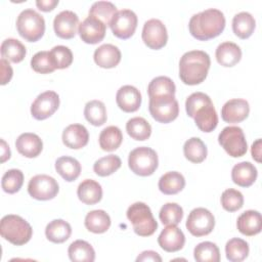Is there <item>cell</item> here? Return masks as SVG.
Wrapping results in <instances>:
<instances>
[{
    "mask_svg": "<svg viewBox=\"0 0 262 262\" xmlns=\"http://www.w3.org/2000/svg\"><path fill=\"white\" fill-rule=\"evenodd\" d=\"M26 47L17 39L8 38L5 39L1 44V55L2 58L10 60L14 63L20 62L26 56Z\"/></svg>",
    "mask_w": 262,
    "mask_h": 262,
    "instance_id": "cell-33",
    "label": "cell"
},
{
    "mask_svg": "<svg viewBox=\"0 0 262 262\" xmlns=\"http://www.w3.org/2000/svg\"><path fill=\"white\" fill-rule=\"evenodd\" d=\"M136 261H152V262H161V256L155 251H144L137 258Z\"/></svg>",
    "mask_w": 262,
    "mask_h": 262,
    "instance_id": "cell-50",
    "label": "cell"
},
{
    "mask_svg": "<svg viewBox=\"0 0 262 262\" xmlns=\"http://www.w3.org/2000/svg\"><path fill=\"white\" fill-rule=\"evenodd\" d=\"M1 236L14 246L27 244L33 234V229L28 221L18 215H6L0 222Z\"/></svg>",
    "mask_w": 262,
    "mask_h": 262,
    "instance_id": "cell-3",
    "label": "cell"
},
{
    "mask_svg": "<svg viewBox=\"0 0 262 262\" xmlns=\"http://www.w3.org/2000/svg\"><path fill=\"white\" fill-rule=\"evenodd\" d=\"M58 4V0H37L36 5L42 11H50Z\"/></svg>",
    "mask_w": 262,
    "mask_h": 262,
    "instance_id": "cell-51",
    "label": "cell"
},
{
    "mask_svg": "<svg viewBox=\"0 0 262 262\" xmlns=\"http://www.w3.org/2000/svg\"><path fill=\"white\" fill-rule=\"evenodd\" d=\"M121 159L118 156L108 155L98 159L93 165V170L98 176L105 177L115 173L121 167Z\"/></svg>",
    "mask_w": 262,
    "mask_h": 262,
    "instance_id": "cell-42",
    "label": "cell"
},
{
    "mask_svg": "<svg viewBox=\"0 0 262 262\" xmlns=\"http://www.w3.org/2000/svg\"><path fill=\"white\" fill-rule=\"evenodd\" d=\"M126 131L135 140H146L151 134L150 124L142 117H134L128 120L126 124Z\"/></svg>",
    "mask_w": 262,
    "mask_h": 262,
    "instance_id": "cell-35",
    "label": "cell"
},
{
    "mask_svg": "<svg viewBox=\"0 0 262 262\" xmlns=\"http://www.w3.org/2000/svg\"><path fill=\"white\" fill-rule=\"evenodd\" d=\"M218 142L232 158L243 157L248 149L244 131L237 126H227L218 135Z\"/></svg>",
    "mask_w": 262,
    "mask_h": 262,
    "instance_id": "cell-8",
    "label": "cell"
},
{
    "mask_svg": "<svg viewBox=\"0 0 262 262\" xmlns=\"http://www.w3.org/2000/svg\"><path fill=\"white\" fill-rule=\"evenodd\" d=\"M251 154H252V157L255 161L261 162V159H260V157H261V139H257L252 144Z\"/></svg>",
    "mask_w": 262,
    "mask_h": 262,
    "instance_id": "cell-52",
    "label": "cell"
},
{
    "mask_svg": "<svg viewBox=\"0 0 262 262\" xmlns=\"http://www.w3.org/2000/svg\"><path fill=\"white\" fill-rule=\"evenodd\" d=\"M15 146L20 155L27 158H36L42 151L43 142L37 134L27 132L17 137Z\"/></svg>",
    "mask_w": 262,
    "mask_h": 262,
    "instance_id": "cell-21",
    "label": "cell"
},
{
    "mask_svg": "<svg viewBox=\"0 0 262 262\" xmlns=\"http://www.w3.org/2000/svg\"><path fill=\"white\" fill-rule=\"evenodd\" d=\"M59 186L57 181L45 174H39L32 177L28 184L29 194L38 201L52 200L58 193Z\"/></svg>",
    "mask_w": 262,
    "mask_h": 262,
    "instance_id": "cell-9",
    "label": "cell"
},
{
    "mask_svg": "<svg viewBox=\"0 0 262 262\" xmlns=\"http://www.w3.org/2000/svg\"><path fill=\"white\" fill-rule=\"evenodd\" d=\"M16 28L18 34L25 40L29 42H36L44 35L45 19L34 9L28 8L18 14Z\"/></svg>",
    "mask_w": 262,
    "mask_h": 262,
    "instance_id": "cell-5",
    "label": "cell"
},
{
    "mask_svg": "<svg viewBox=\"0 0 262 262\" xmlns=\"http://www.w3.org/2000/svg\"><path fill=\"white\" fill-rule=\"evenodd\" d=\"M192 119L196 127L203 132H212L218 124V116L213 102L206 103L200 106L193 114Z\"/></svg>",
    "mask_w": 262,
    "mask_h": 262,
    "instance_id": "cell-19",
    "label": "cell"
},
{
    "mask_svg": "<svg viewBox=\"0 0 262 262\" xmlns=\"http://www.w3.org/2000/svg\"><path fill=\"white\" fill-rule=\"evenodd\" d=\"M84 224L93 233H103L111 226V217L103 210H93L87 213Z\"/></svg>",
    "mask_w": 262,
    "mask_h": 262,
    "instance_id": "cell-30",
    "label": "cell"
},
{
    "mask_svg": "<svg viewBox=\"0 0 262 262\" xmlns=\"http://www.w3.org/2000/svg\"><path fill=\"white\" fill-rule=\"evenodd\" d=\"M62 142L66 146L79 149L84 147L89 140V133L81 124H71L62 132Z\"/></svg>",
    "mask_w": 262,
    "mask_h": 262,
    "instance_id": "cell-20",
    "label": "cell"
},
{
    "mask_svg": "<svg viewBox=\"0 0 262 262\" xmlns=\"http://www.w3.org/2000/svg\"><path fill=\"white\" fill-rule=\"evenodd\" d=\"M192 37L201 41H207L219 36L225 28V17L221 10L208 8L193 14L188 24Z\"/></svg>",
    "mask_w": 262,
    "mask_h": 262,
    "instance_id": "cell-1",
    "label": "cell"
},
{
    "mask_svg": "<svg viewBox=\"0 0 262 262\" xmlns=\"http://www.w3.org/2000/svg\"><path fill=\"white\" fill-rule=\"evenodd\" d=\"M56 172L68 182L76 180L81 173V164L72 157L63 156L55 161Z\"/></svg>",
    "mask_w": 262,
    "mask_h": 262,
    "instance_id": "cell-29",
    "label": "cell"
},
{
    "mask_svg": "<svg viewBox=\"0 0 262 262\" xmlns=\"http://www.w3.org/2000/svg\"><path fill=\"white\" fill-rule=\"evenodd\" d=\"M123 141V134L117 126H108L99 134V145L105 151L116 150Z\"/></svg>",
    "mask_w": 262,
    "mask_h": 262,
    "instance_id": "cell-37",
    "label": "cell"
},
{
    "mask_svg": "<svg viewBox=\"0 0 262 262\" xmlns=\"http://www.w3.org/2000/svg\"><path fill=\"white\" fill-rule=\"evenodd\" d=\"M93 58L95 63L100 68L112 69L119 64L121 60V51L113 44H102L95 49Z\"/></svg>",
    "mask_w": 262,
    "mask_h": 262,
    "instance_id": "cell-22",
    "label": "cell"
},
{
    "mask_svg": "<svg viewBox=\"0 0 262 262\" xmlns=\"http://www.w3.org/2000/svg\"><path fill=\"white\" fill-rule=\"evenodd\" d=\"M193 257L198 262H219L220 251L216 244L212 242H203L195 246Z\"/></svg>",
    "mask_w": 262,
    "mask_h": 262,
    "instance_id": "cell-40",
    "label": "cell"
},
{
    "mask_svg": "<svg viewBox=\"0 0 262 262\" xmlns=\"http://www.w3.org/2000/svg\"><path fill=\"white\" fill-rule=\"evenodd\" d=\"M250 113V105L246 99L233 98L226 101L221 108L222 120L226 123H239L244 121Z\"/></svg>",
    "mask_w": 262,
    "mask_h": 262,
    "instance_id": "cell-16",
    "label": "cell"
},
{
    "mask_svg": "<svg viewBox=\"0 0 262 262\" xmlns=\"http://www.w3.org/2000/svg\"><path fill=\"white\" fill-rule=\"evenodd\" d=\"M257 169L250 162H241L233 166L231 170L232 181L242 187L251 186L257 179Z\"/></svg>",
    "mask_w": 262,
    "mask_h": 262,
    "instance_id": "cell-25",
    "label": "cell"
},
{
    "mask_svg": "<svg viewBox=\"0 0 262 262\" xmlns=\"http://www.w3.org/2000/svg\"><path fill=\"white\" fill-rule=\"evenodd\" d=\"M126 214L127 218L132 223L134 232L140 236H149L154 234L158 228V222L154 218L150 208L142 202L132 204Z\"/></svg>",
    "mask_w": 262,
    "mask_h": 262,
    "instance_id": "cell-4",
    "label": "cell"
},
{
    "mask_svg": "<svg viewBox=\"0 0 262 262\" xmlns=\"http://www.w3.org/2000/svg\"><path fill=\"white\" fill-rule=\"evenodd\" d=\"M116 101L122 111L126 113H133L140 107L141 94L136 87L125 85L118 90Z\"/></svg>",
    "mask_w": 262,
    "mask_h": 262,
    "instance_id": "cell-18",
    "label": "cell"
},
{
    "mask_svg": "<svg viewBox=\"0 0 262 262\" xmlns=\"http://www.w3.org/2000/svg\"><path fill=\"white\" fill-rule=\"evenodd\" d=\"M59 106V96L54 91H45L39 94L31 105V114L36 120H45L51 117Z\"/></svg>",
    "mask_w": 262,
    "mask_h": 262,
    "instance_id": "cell-13",
    "label": "cell"
},
{
    "mask_svg": "<svg viewBox=\"0 0 262 262\" xmlns=\"http://www.w3.org/2000/svg\"><path fill=\"white\" fill-rule=\"evenodd\" d=\"M237 229L247 236L258 234L262 228V217L258 211L248 210L239 215L236 221Z\"/></svg>",
    "mask_w": 262,
    "mask_h": 262,
    "instance_id": "cell-23",
    "label": "cell"
},
{
    "mask_svg": "<svg viewBox=\"0 0 262 262\" xmlns=\"http://www.w3.org/2000/svg\"><path fill=\"white\" fill-rule=\"evenodd\" d=\"M72 233V227L71 225L62 220V219H55L49 222L45 228V234L48 241L55 243V244H61L64 243Z\"/></svg>",
    "mask_w": 262,
    "mask_h": 262,
    "instance_id": "cell-31",
    "label": "cell"
},
{
    "mask_svg": "<svg viewBox=\"0 0 262 262\" xmlns=\"http://www.w3.org/2000/svg\"><path fill=\"white\" fill-rule=\"evenodd\" d=\"M106 26L98 18L88 15L78 28V32L82 41L88 44H96L105 36Z\"/></svg>",
    "mask_w": 262,
    "mask_h": 262,
    "instance_id": "cell-14",
    "label": "cell"
},
{
    "mask_svg": "<svg viewBox=\"0 0 262 262\" xmlns=\"http://www.w3.org/2000/svg\"><path fill=\"white\" fill-rule=\"evenodd\" d=\"M255 27L256 20L250 12H238L232 18L233 33L241 39L249 38L254 33Z\"/></svg>",
    "mask_w": 262,
    "mask_h": 262,
    "instance_id": "cell-27",
    "label": "cell"
},
{
    "mask_svg": "<svg viewBox=\"0 0 262 262\" xmlns=\"http://www.w3.org/2000/svg\"><path fill=\"white\" fill-rule=\"evenodd\" d=\"M187 230L194 236H204L209 234L215 226L214 215L205 208L193 209L186 220Z\"/></svg>",
    "mask_w": 262,
    "mask_h": 262,
    "instance_id": "cell-10",
    "label": "cell"
},
{
    "mask_svg": "<svg viewBox=\"0 0 262 262\" xmlns=\"http://www.w3.org/2000/svg\"><path fill=\"white\" fill-rule=\"evenodd\" d=\"M176 86L174 82L166 76H160L154 78L147 87V92L149 97L163 95V94H174L175 95Z\"/></svg>",
    "mask_w": 262,
    "mask_h": 262,
    "instance_id": "cell-41",
    "label": "cell"
},
{
    "mask_svg": "<svg viewBox=\"0 0 262 262\" xmlns=\"http://www.w3.org/2000/svg\"><path fill=\"white\" fill-rule=\"evenodd\" d=\"M1 144H2V156H1V162L4 163L6 160H8L10 158V149L9 146L6 144V142L1 139Z\"/></svg>",
    "mask_w": 262,
    "mask_h": 262,
    "instance_id": "cell-53",
    "label": "cell"
},
{
    "mask_svg": "<svg viewBox=\"0 0 262 262\" xmlns=\"http://www.w3.org/2000/svg\"><path fill=\"white\" fill-rule=\"evenodd\" d=\"M158 244L166 252H177L183 248L185 236L182 230L176 225H167L161 231L158 237Z\"/></svg>",
    "mask_w": 262,
    "mask_h": 262,
    "instance_id": "cell-17",
    "label": "cell"
},
{
    "mask_svg": "<svg viewBox=\"0 0 262 262\" xmlns=\"http://www.w3.org/2000/svg\"><path fill=\"white\" fill-rule=\"evenodd\" d=\"M159 217L165 225H177L182 220L183 209L176 203H167L161 208Z\"/></svg>",
    "mask_w": 262,
    "mask_h": 262,
    "instance_id": "cell-43",
    "label": "cell"
},
{
    "mask_svg": "<svg viewBox=\"0 0 262 262\" xmlns=\"http://www.w3.org/2000/svg\"><path fill=\"white\" fill-rule=\"evenodd\" d=\"M216 59L222 67H233L242 58V50L239 46L233 42H223L216 48Z\"/></svg>",
    "mask_w": 262,
    "mask_h": 262,
    "instance_id": "cell-24",
    "label": "cell"
},
{
    "mask_svg": "<svg viewBox=\"0 0 262 262\" xmlns=\"http://www.w3.org/2000/svg\"><path fill=\"white\" fill-rule=\"evenodd\" d=\"M211 59L203 50H191L185 52L179 61V77L186 85L202 83L208 75Z\"/></svg>",
    "mask_w": 262,
    "mask_h": 262,
    "instance_id": "cell-2",
    "label": "cell"
},
{
    "mask_svg": "<svg viewBox=\"0 0 262 262\" xmlns=\"http://www.w3.org/2000/svg\"><path fill=\"white\" fill-rule=\"evenodd\" d=\"M148 110L151 117L160 123H170L179 114V104L174 94L149 97Z\"/></svg>",
    "mask_w": 262,
    "mask_h": 262,
    "instance_id": "cell-7",
    "label": "cell"
},
{
    "mask_svg": "<svg viewBox=\"0 0 262 262\" xmlns=\"http://www.w3.org/2000/svg\"><path fill=\"white\" fill-rule=\"evenodd\" d=\"M142 40L150 49H161L168 41V33L165 25L158 18H150L144 23Z\"/></svg>",
    "mask_w": 262,
    "mask_h": 262,
    "instance_id": "cell-11",
    "label": "cell"
},
{
    "mask_svg": "<svg viewBox=\"0 0 262 262\" xmlns=\"http://www.w3.org/2000/svg\"><path fill=\"white\" fill-rule=\"evenodd\" d=\"M183 154L191 163H202L207 158V146L199 137H191L183 145Z\"/></svg>",
    "mask_w": 262,
    "mask_h": 262,
    "instance_id": "cell-34",
    "label": "cell"
},
{
    "mask_svg": "<svg viewBox=\"0 0 262 262\" xmlns=\"http://www.w3.org/2000/svg\"><path fill=\"white\" fill-rule=\"evenodd\" d=\"M24 183V174L18 169H10L4 173L1 180L2 188L7 193L17 192Z\"/></svg>",
    "mask_w": 262,
    "mask_h": 262,
    "instance_id": "cell-45",
    "label": "cell"
},
{
    "mask_svg": "<svg viewBox=\"0 0 262 262\" xmlns=\"http://www.w3.org/2000/svg\"><path fill=\"white\" fill-rule=\"evenodd\" d=\"M31 67L35 72L40 74H49L55 70L50 59L49 51H39L34 54L31 59Z\"/></svg>",
    "mask_w": 262,
    "mask_h": 262,
    "instance_id": "cell-47",
    "label": "cell"
},
{
    "mask_svg": "<svg viewBox=\"0 0 262 262\" xmlns=\"http://www.w3.org/2000/svg\"><path fill=\"white\" fill-rule=\"evenodd\" d=\"M137 15L131 9H122L117 11L111 21L113 34L120 39L130 38L137 27Z\"/></svg>",
    "mask_w": 262,
    "mask_h": 262,
    "instance_id": "cell-12",
    "label": "cell"
},
{
    "mask_svg": "<svg viewBox=\"0 0 262 262\" xmlns=\"http://www.w3.org/2000/svg\"><path fill=\"white\" fill-rule=\"evenodd\" d=\"M79 25V17L72 10H62L53 19L54 32L61 39L75 37Z\"/></svg>",
    "mask_w": 262,
    "mask_h": 262,
    "instance_id": "cell-15",
    "label": "cell"
},
{
    "mask_svg": "<svg viewBox=\"0 0 262 262\" xmlns=\"http://www.w3.org/2000/svg\"><path fill=\"white\" fill-rule=\"evenodd\" d=\"M116 13L117 7L110 1L94 2L89 9V15L100 19L105 26L111 25V21Z\"/></svg>",
    "mask_w": 262,
    "mask_h": 262,
    "instance_id": "cell-39",
    "label": "cell"
},
{
    "mask_svg": "<svg viewBox=\"0 0 262 262\" xmlns=\"http://www.w3.org/2000/svg\"><path fill=\"white\" fill-rule=\"evenodd\" d=\"M79 200L86 205H94L102 198L101 185L92 179L83 180L77 189Z\"/></svg>",
    "mask_w": 262,
    "mask_h": 262,
    "instance_id": "cell-26",
    "label": "cell"
},
{
    "mask_svg": "<svg viewBox=\"0 0 262 262\" xmlns=\"http://www.w3.org/2000/svg\"><path fill=\"white\" fill-rule=\"evenodd\" d=\"M50 59L53 67L56 69H67L73 62V53L71 49L63 45L54 46L49 51Z\"/></svg>",
    "mask_w": 262,
    "mask_h": 262,
    "instance_id": "cell-44",
    "label": "cell"
},
{
    "mask_svg": "<svg viewBox=\"0 0 262 262\" xmlns=\"http://www.w3.org/2000/svg\"><path fill=\"white\" fill-rule=\"evenodd\" d=\"M69 257L74 262H92L95 260L93 247L83 239L73 242L68 249Z\"/></svg>",
    "mask_w": 262,
    "mask_h": 262,
    "instance_id": "cell-32",
    "label": "cell"
},
{
    "mask_svg": "<svg viewBox=\"0 0 262 262\" xmlns=\"http://www.w3.org/2000/svg\"><path fill=\"white\" fill-rule=\"evenodd\" d=\"M129 168L139 176H149L158 168L159 159L157 152L147 146H139L130 151L128 158Z\"/></svg>",
    "mask_w": 262,
    "mask_h": 262,
    "instance_id": "cell-6",
    "label": "cell"
},
{
    "mask_svg": "<svg viewBox=\"0 0 262 262\" xmlns=\"http://www.w3.org/2000/svg\"><path fill=\"white\" fill-rule=\"evenodd\" d=\"M211 98L209 95L203 92H193L191 93L185 101V110L188 117L192 118L194 112L202 105L211 102Z\"/></svg>",
    "mask_w": 262,
    "mask_h": 262,
    "instance_id": "cell-48",
    "label": "cell"
},
{
    "mask_svg": "<svg viewBox=\"0 0 262 262\" xmlns=\"http://www.w3.org/2000/svg\"><path fill=\"white\" fill-rule=\"evenodd\" d=\"M84 116L93 126H101L106 122V108L102 101L94 99L85 104Z\"/></svg>",
    "mask_w": 262,
    "mask_h": 262,
    "instance_id": "cell-36",
    "label": "cell"
},
{
    "mask_svg": "<svg viewBox=\"0 0 262 262\" xmlns=\"http://www.w3.org/2000/svg\"><path fill=\"white\" fill-rule=\"evenodd\" d=\"M221 205L228 212H235L244 205V195L234 188H227L221 194Z\"/></svg>",
    "mask_w": 262,
    "mask_h": 262,
    "instance_id": "cell-46",
    "label": "cell"
},
{
    "mask_svg": "<svg viewBox=\"0 0 262 262\" xmlns=\"http://www.w3.org/2000/svg\"><path fill=\"white\" fill-rule=\"evenodd\" d=\"M158 185L164 194H176L184 188L185 179L181 173L170 171L161 176Z\"/></svg>",
    "mask_w": 262,
    "mask_h": 262,
    "instance_id": "cell-28",
    "label": "cell"
},
{
    "mask_svg": "<svg viewBox=\"0 0 262 262\" xmlns=\"http://www.w3.org/2000/svg\"><path fill=\"white\" fill-rule=\"evenodd\" d=\"M249 244L238 237L229 239L225 245L226 258L231 262H241L249 255Z\"/></svg>",
    "mask_w": 262,
    "mask_h": 262,
    "instance_id": "cell-38",
    "label": "cell"
},
{
    "mask_svg": "<svg viewBox=\"0 0 262 262\" xmlns=\"http://www.w3.org/2000/svg\"><path fill=\"white\" fill-rule=\"evenodd\" d=\"M0 68H1V85H5L11 80L13 71L9 62L4 58H1L0 60Z\"/></svg>",
    "mask_w": 262,
    "mask_h": 262,
    "instance_id": "cell-49",
    "label": "cell"
}]
</instances>
